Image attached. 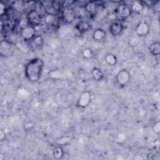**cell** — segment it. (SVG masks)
<instances>
[{"label": "cell", "mask_w": 160, "mask_h": 160, "mask_svg": "<svg viewBox=\"0 0 160 160\" xmlns=\"http://www.w3.org/2000/svg\"><path fill=\"white\" fill-rule=\"evenodd\" d=\"M106 32L102 28H96L92 32V39L96 42H103L106 39Z\"/></svg>", "instance_id": "30bf717a"}, {"label": "cell", "mask_w": 160, "mask_h": 160, "mask_svg": "<svg viewBox=\"0 0 160 160\" xmlns=\"http://www.w3.org/2000/svg\"><path fill=\"white\" fill-rule=\"evenodd\" d=\"M130 7L124 4L118 5L115 10V16L118 21L125 20L129 18L131 14Z\"/></svg>", "instance_id": "7a4b0ae2"}, {"label": "cell", "mask_w": 160, "mask_h": 160, "mask_svg": "<svg viewBox=\"0 0 160 160\" xmlns=\"http://www.w3.org/2000/svg\"><path fill=\"white\" fill-rule=\"evenodd\" d=\"M131 75L129 72L125 69H121L118 71L116 76V80L118 84L121 87H124L129 82Z\"/></svg>", "instance_id": "277c9868"}, {"label": "cell", "mask_w": 160, "mask_h": 160, "mask_svg": "<svg viewBox=\"0 0 160 160\" xmlns=\"http://www.w3.org/2000/svg\"><path fill=\"white\" fill-rule=\"evenodd\" d=\"M6 6H5V4L2 2H0V14L1 16H3L5 12H6Z\"/></svg>", "instance_id": "4316f807"}, {"label": "cell", "mask_w": 160, "mask_h": 160, "mask_svg": "<svg viewBox=\"0 0 160 160\" xmlns=\"http://www.w3.org/2000/svg\"><path fill=\"white\" fill-rule=\"evenodd\" d=\"M99 1H88L86 5L84 6V8L87 12L90 14H94L98 10L100 4H99Z\"/></svg>", "instance_id": "7c38bea8"}, {"label": "cell", "mask_w": 160, "mask_h": 160, "mask_svg": "<svg viewBox=\"0 0 160 160\" xmlns=\"http://www.w3.org/2000/svg\"><path fill=\"white\" fill-rule=\"evenodd\" d=\"M5 138V133L2 131V130L0 131V139L2 141Z\"/></svg>", "instance_id": "83f0119b"}, {"label": "cell", "mask_w": 160, "mask_h": 160, "mask_svg": "<svg viewBox=\"0 0 160 160\" xmlns=\"http://www.w3.org/2000/svg\"><path fill=\"white\" fill-rule=\"evenodd\" d=\"M149 51L152 56H159L160 54V42L155 41L151 43L149 46Z\"/></svg>", "instance_id": "9a60e30c"}, {"label": "cell", "mask_w": 160, "mask_h": 160, "mask_svg": "<svg viewBox=\"0 0 160 160\" xmlns=\"http://www.w3.org/2000/svg\"><path fill=\"white\" fill-rule=\"evenodd\" d=\"M135 32L140 37L146 36L149 32V24L145 21L139 22L135 28Z\"/></svg>", "instance_id": "9c48e42d"}, {"label": "cell", "mask_w": 160, "mask_h": 160, "mask_svg": "<svg viewBox=\"0 0 160 160\" xmlns=\"http://www.w3.org/2000/svg\"><path fill=\"white\" fill-rule=\"evenodd\" d=\"M144 4L142 1H135L131 4L130 9L131 12H134L136 13H140L144 9Z\"/></svg>", "instance_id": "2e32d148"}, {"label": "cell", "mask_w": 160, "mask_h": 160, "mask_svg": "<svg viewBox=\"0 0 160 160\" xmlns=\"http://www.w3.org/2000/svg\"><path fill=\"white\" fill-rule=\"evenodd\" d=\"M53 156L56 159H61L64 155V151L62 146H56L53 149Z\"/></svg>", "instance_id": "d6986e66"}, {"label": "cell", "mask_w": 160, "mask_h": 160, "mask_svg": "<svg viewBox=\"0 0 160 160\" xmlns=\"http://www.w3.org/2000/svg\"><path fill=\"white\" fill-rule=\"evenodd\" d=\"M49 78L52 79H61V72L59 70H52L48 73Z\"/></svg>", "instance_id": "d4e9b609"}, {"label": "cell", "mask_w": 160, "mask_h": 160, "mask_svg": "<svg viewBox=\"0 0 160 160\" xmlns=\"http://www.w3.org/2000/svg\"><path fill=\"white\" fill-rule=\"evenodd\" d=\"M26 19L28 24L34 28L39 26L42 21L41 14L36 9H31L28 13Z\"/></svg>", "instance_id": "3957f363"}, {"label": "cell", "mask_w": 160, "mask_h": 160, "mask_svg": "<svg viewBox=\"0 0 160 160\" xmlns=\"http://www.w3.org/2000/svg\"><path fill=\"white\" fill-rule=\"evenodd\" d=\"M61 14L62 19L67 23L72 22L74 20L76 17L75 11L74 9L72 8L71 6L62 8L61 11Z\"/></svg>", "instance_id": "8992f818"}, {"label": "cell", "mask_w": 160, "mask_h": 160, "mask_svg": "<svg viewBox=\"0 0 160 160\" xmlns=\"http://www.w3.org/2000/svg\"><path fill=\"white\" fill-rule=\"evenodd\" d=\"M152 130L157 134H159L160 133V121H158L154 123L152 126Z\"/></svg>", "instance_id": "484cf974"}, {"label": "cell", "mask_w": 160, "mask_h": 160, "mask_svg": "<svg viewBox=\"0 0 160 160\" xmlns=\"http://www.w3.org/2000/svg\"><path fill=\"white\" fill-rule=\"evenodd\" d=\"M11 50V44L6 40H2L0 43V53L1 56H7L9 55Z\"/></svg>", "instance_id": "4fadbf2b"}, {"label": "cell", "mask_w": 160, "mask_h": 160, "mask_svg": "<svg viewBox=\"0 0 160 160\" xmlns=\"http://www.w3.org/2000/svg\"><path fill=\"white\" fill-rule=\"evenodd\" d=\"M105 61L110 66H114L117 62V58L112 54H108L104 57Z\"/></svg>", "instance_id": "44dd1931"}, {"label": "cell", "mask_w": 160, "mask_h": 160, "mask_svg": "<svg viewBox=\"0 0 160 160\" xmlns=\"http://www.w3.org/2000/svg\"><path fill=\"white\" fill-rule=\"evenodd\" d=\"M16 46L19 51H21L24 53L28 52L29 50V48L28 45H27L26 41L23 40L22 38L19 40H18L16 42Z\"/></svg>", "instance_id": "e0dca14e"}, {"label": "cell", "mask_w": 160, "mask_h": 160, "mask_svg": "<svg viewBox=\"0 0 160 160\" xmlns=\"http://www.w3.org/2000/svg\"><path fill=\"white\" fill-rule=\"evenodd\" d=\"M57 16L51 15V14H46L45 16V22L49 26H54L57 22Z\"/></svg>", "instance_id": "7402d4cb"}, {"label": "cell", "mask_w": 160, "mask_h": 160, "mask_svg": "<svg viewBox=\"0 0 160 160\" xmlns=\"http://www.w3.org/2000/svg\"><path fill=\"white\" fill-rule=\"evenodd\" d=\"M124 29V26L120 21H115L112 22L109 26V31L111 35L117 36L120 35Z\"/></svg>", "instance_id": "ba28073f"}, {"label": "cell", "mask_w": 160, "mask_h": 160, "mask_svg": "<svg viewBox=\"0 0 160 160\" xmlns=\"http://www.w3.org/2000/svg\"><path fill=\"white\" fill-rule=\"evenodd\" d=\"M20 35L21 38L26 41L32 40L36 35L35 28L31 25H27L21 28L20 31Z\"/></svg>", "instance_id": "5b68a950"}, {"label": "cell", "mask_w": 160, "mask_h": 160, "mask_svg": "<svg viewBox=\"0 0 160 160\" xmlns=\"http://www.w3.org/2000/svg\"><path fill=\"white\" fill-rule=\"evenodd\" d=\"M43 68V61L39 58H34L31 59L25 66V77L30 82H38L42 76Z\"/></svg>", "instance_id": "6da1fadb"}, {"label": "cell", "mask_w": 160, "mask_h": 160, "mask_svg": "<svg viewBox=\"0 0 160 160\" xmlns=\"http://www.w3.org/2000/svg\"><path fill=\"white\" fill-rule=\"evenodd\" d=\"M91 74L93 79L96 81H101L104 77V74L102 70L99 68H94L91 71Z\"/></svg>", "instance_id": "5bb4252c"}, {"label": "cell", "mask_w": 160, "mask_h": 160, "mask_svg": "<svg viewBox=\"0 0 160 160\" xmlns=\"http://www.w3.org/2000/svg\"><path fill=\"white\" fill-rule=\"evenodd\" d=\"M14 9L18 11H22L24 9H26L27 5H26V2L24 1H15L12 5Z\"/></svg>", "instance_id": "603a6c76"}, {"label": "cell", "mask_w": 160, "mask_h": 160, "mask_svg": "<svg viewBox=\"0 0 160 160\" xmlns=\"http://www.w3.org/2000/svg\"><path fill=\"white\" fill-rule=\"evenodd\" d=\"M32 41L34 46L39 49H41L44 44V40L40 35H36Z\"/></svg>", "instance_id": "ac0fdd59"}, {"label": "cell", "mask_w": 160, "mask_h": 160, "mask_svg": "<svg viewBox=\"0 0 160 160\" xmlns=\"http://www.w3.org/2000/svg\"><path fill=\"white\" fill-rule=\"evenodd\" d=\"M75 28L79 33L83 34L90 31L92 29V25L88 21H82L76 24Z\"/></svg>", "instance_id": "8fae6325"}, {"label": "cell", "mask_w": 160, "mask_h": 160, "mask_svg": "<svg viewBox=\"0 0 160 160\" xmlns=\"http://www.w3.org/2000/svg\"><path fill=\"white\" fill-rule=\"evenodd\" d=\"M82 56L84 57V58L87 59H91L94 56V51L91 48H86V49H84L82 51Z\"/></svg>", "instance_id": "cb8c5ba5"}, {"label": "cell", "mask_w": 160, "mask_h": 160, "mask_svg": "<svg viewBox=\"0 0 160 160\" xmlns=\"http://www.w3.org/2000/svg\"><path fill=\"white\" fill-rule=\"evenodd\" d=\"M91 100V93L89 91H84L79 96L76 102V106L79 108H85L89 104Z\"/></svg>", "instance_id": "52a82bcc"}, {"label": "cell", "mask_w": 160, "mask_h": 160, "mask_svg": "<svg viewBox=\"0 0 160 160\" xmlns=\"http://www.w3.org/2000/svg\"><path fill=\"white\" fill-rule=\"evenodd\" d=\"M71 141H72L71 138L69 136H62L61 138H58L56 140L55 143L56 144H57V146H67L69 144H70Z\"/></svg>", "instance_id": "ffe728a7"}]
</instances>
